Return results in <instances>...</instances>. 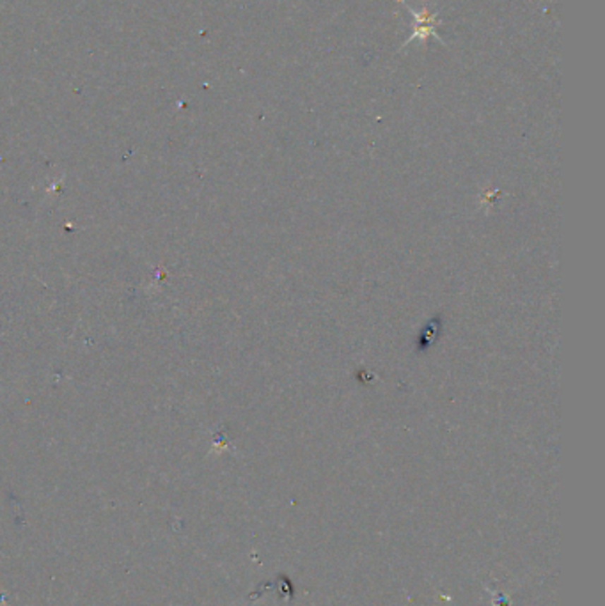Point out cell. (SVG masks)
Listing matches in <instances>:
<instances>
[{"mask_svg":"<svg viewBox=\"0 0 605 606\" xmlns=\"http://www.w3.org/2000/svg\"><path fill=\"white\" fill-rule=\"evenodd\" d=\"M407 9H409L414 18H416V29H414V34L409 37V41H405V44L412 43L414 40L426 41L430 36H435V25L438 23V20L433 13H428L424 8L412 9L410 6H407Z\"/></svg>","mask_w":605,"mask_h":606,"instance_id":"1","label":"cell"}]
</instances>
